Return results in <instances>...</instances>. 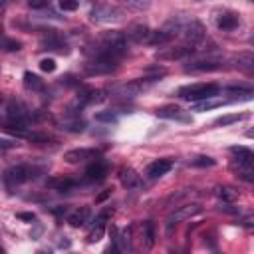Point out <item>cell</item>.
<instances>
[{
  "instance_id": "obj_29",
  "label": "cell",
  "mask_w": 254,
  "mask_h": 254,
  "mask_svg": "<svg viewBox=\"0 0 254 254\" xmlns=\"http://www.w3.org/2000/svg\"><path fill=\"white\" fill-rule=\"evenodd\" d=\"M22 48V44L18 40H12V38H6L0 34V50H6V52H18Z\"/></svg>"
},
{
  "instance_id": "obj_12",
  "label": "cell",
  "mask_w": 254,
  "mask_h": 254,
  "mask_svg": "<svg viewBox=\"0 0 254 254\" xmlns=\"http://www.w3.org/2000/svg\"><path fill=\"white\" fill-rule=\"evenodd\" d=\"M99 157V151L97 149H87V147H77V149H71L64 155V161L65 163H85V161H93Z\"/></svg>"
},
{
  "instance_id": "obj_20",
  "label": "cell",
  "mask_w": 254,
  "mask_h": 254,
  "mask_svg": "<svg viewBox=\"0 0 254 254\" xmlns=\"http://www.w3.org/2000/svg\"><path fill=\"white\" fill-rule=\"evenodd\" d=\"M89 214H91V208H89V206H79V208H75V210L67 216V222H69L73 228H79V226H83V224L89 220Z\"/></svg>"
},
{
  "instance_id": "obj_1",
  "label": "cell",
  "mask_w": 254,
  "mask_h": 254,
  "mask_svg": "<svg viewBox=\"0 0 254 254\" xmlns=\"http://www.w3.org/2000/svg\"><path fill=\"white\" fill-rule=\"evenodd\" d=\"M87 54H109L115 58H123L127 54V34L117 32V30H109L103 32L95 44V48L87 50Z\"/></svg>"
},
{
  "instance_id": "obj_9",
  "label": "cell",
  "mask_w": 254,
  "mask_h": 254,
  "mask_svg": "<svg viewBox=\"0 0 254 254\" xmlns=\"http://www.w3.org/2000/svg\"><path fill=\"white\" fill-rule=\"evenodd\" d=\"M56 125H58L62 131H67V133H81V131L85 129V121H83L77 113H73V111L64 113L62 117H58V119H56Z\"/></svg>"
},
{
  "instance_id": "obj_36",
  "label": "cell",
  "mask_w": 254,
  "mask_h": 254,
  "mask_svg": "<svg viewBox=\"0 0 254 254\" xmlns=\"http://www.w3.org/2000/svg\"><path fill=\"white\" fill-rule=\"evenodd\" d=\"M60 8L64 12H73L79 8V0H60Z\"/></svg>"
},
{
  "instance_id": "obj_6",
  "label": "cell",
  "mask_w": 254,
  "mask_h": 254,
  "mask_svg": "<svg viewBox=\"0 0 254 254\" xmlns=\"http://www.w3.org/2000/svg\"><path fill=\"white\" fill-rule=\"evenodd\" d=\"M200 212H202V206H200L198 202H189V204L179 206V208L167 218V232H171L173 226H177L179 222H183V220H187V218H192V216H196V214H200Z\"/></svg>"
},
{
  "instance_id": "obj_44",
  "label": "cell",
  "mask_w": 254,
  "mask_h": 254,
  "mask_svg": "<svg viewBox=\"0 0 254 254\" xmlns=\"http://www.w3.org/2000/svg\"><path fill=\"white\" fill-rule=\"evenodd\" d=\"M0 155H2V147H0Z\"/></svg>"
},
{
  "instance_id": "obj_30",
  "label": "cell",
  "mask_w": 254,
  "mask_h": 254,
  "mask_svg": "<svg viewBox=\"0 0 254 254\" xmlns=\"http://www.w3.org/2000/svg\"><path fill=\"white\" fill-rule=\"evenodd\" d=\"M246 115H242V113H230V115H222V117H218L216 121H214V125H230V123H238V121H242Z\"/></svg>"
},
{
  "instance_id": "obj_33",
  "label": "cell",
  "mask_w": 254,
  "mask_h": 254,
  "mask_svg": "<svg viewBox=\"0 0 254 254\" xmlns=\"http://www.w3.org/2000/svg\"><path fill=\"white\" fill-rule=\"evenodd\" d=\"M218 196H220L224 202H234V200L238 198V192L232 190L230 187H222V189H218Z\"/></svg>"
},
{
  "instance_id": "obj_15",
  "label": "cell",
  "mask_w": 254,
  "mask_h": 254,
  "mask_svg": "<svg viewBox=\"0 0 254 254\" xmlns=\"http://www.w3.org/2000/svg\"><path fill=\"white\" fill-rule=\"evenodd\" d=\"M173 165H175L173 159H157V161L149 163V167L145 169V175H147V179H159V177L167 175L173 169Z\"/></svg>"
},
{
  "instance_id": "obj_41",
  "label": "cell",
  "mask_w": 254,
  "mask_h": 254,
  "mask_svg": "<svg viewBox=\"0 0 254 254\" xmlns=\"http://www.w3.org/2000/svg\"><path fill=\"white\" fill-rule=\"evenodd\" d=\"M4 8H6V0H0V14L4 12Z\"/></svg>"
},
{
  "instance_id": "obj_31",
  "label": "cell",
  "mask_w": 254,
  "mask_h": 254,
  "mask_svg": "<svg viewBox=\"0 0 254 254\" xmlns=\"http://www.w3.org/2000/svg\"><path fill=\"white\" fill-rule=\"evenodd\" d=\"M24 139H28V141H32V143H48V141H50V135H48V133H40V131H30V129H28V133H26Z\"/></svg>"
},
{
  "instance_id": "obj_4",
  "label": "cell",
  "mask_w": 254,
  "mask_h": 254,
  "mask_svg": "<svg viewBox=\"0 0 254 254\" xmlns=\"http://www.w3.org/2000/svg\"><path fill=\"white\" fill-rule=\"evenodd\" d=\"M91 60L85 64V71L89 75H105V73H111L119 67V58L115 56H109V54H89Z\"/></svg>"
},
{
  "instance_id": "obj_35",
  "label": "cell",
  "mask_w": 254,
  "mask_h": 254,
  "mask_svg": "<svg viewBox=\"0 0 254 254\" xmlns=\"http://www.w3.org/2000/svg\"><path fill=\"white\" fill-rule=\"evenodd\" d=\"M190 165L192 167H214V159H210V157H196V159L190 161Z\"/></svg>"
},
{
  "instance_id": "obj_19",
  "label": "cell",
  "mask_w": 254,
  "mask_h": 254,
  "mask_svg": "<svg viewBox=\"0 0 254 254\" xmlns=\"http://www.w3.org/2000/svg\"><path fill=\"white\" fill-rule=\"evenodd\" d=\"M105 99V93L101 89H93V87H85L79 91L77 95V105H91V103H99Z\"/></svg>"
},
{
  "instance_id": "obj_32",
  "label": "cell",
  "mask_w": 254,
  "mask_h": 254,
  "mask_svg": "<svg viewBox=\"0 0 254 254\" xmlns=\"http://www.w3.org/2000/svg\"><path fill=\"white\" fill-rule=\"evenodd\" d=\"M95 121H99V123H117V115H115V111H99V113H95Z\"/></svg>"
},
{
  "instance_id": "obj_7",
  "label": "cell",
  "mask_w": 254,
  "mask_h": 254,
  "mask_svg": "<svg viewBox=\"0 0 254 254\" xmlns=\"http://www.w3.org/2000/svg\"><path fill=\"white\" fill-rule=\"evenodd\" d=\"M220 67H224V60L214 58V56H206L202 60H192V62L185 64L187 71H216Z\"/></svg>"
},
{
  "instance_id": "obj_2",
  "label": "cell",
  "mask_w": 254,
  "mask_h": 254,
  "mask_svg": "<svg viewBox=\"0 0 254 254\" xmlns=\"http://www.w3.org/2000/svg\"><path fill=\"white\" fill-rule=\"evenodd\" d=\"M42 173H44V167H36V165H30V163H20V165L10 167L4 173V183L8 187H18V185H24L28 181H36Z\"/></svg>"
},
{
  "instance_id": "obj_5",
  "label": "cell",
  "mask_w": 254,
  "mask_h": 254,
  "mask_svg": "<svg viewBox=\"0 0 254 254\" xmlns=\"http://www.w3.org/2000/svg\"><path fill=\"white\" fill-rule=\"evenodd\" d=\"M89 18L93 22H97V24H115V22H121L123 20V10H119L113 4L99 2V4H95L89 10Z\"/></svg>"
},
{
  "instance_id": "obj_26",
  "label": "cell",
  "mask_w": 254,
  "mask_h": 254,
  "mask_svg": "<svg viewBox=\"0 0 254 254\" xmlns=\"http://www.w3.org/2000/svg\"><path fill=\"white\" fill-rule=\"evenodd\" d=\"M24 85L28 87V89H32V91H44V79H40V75H36V73H32V71H26L24 73Z\"/></svg>"
},
{
  "instance_id": "obj_21",
  "label": "cell",
  "mask_w": 254,
  "mask_h": 254,
  "mask_svg": "<svg viewBox=\"0 0 254 254\" xmlns=\"http://www.w3.org/2000/svg\"><path fill=\"white\" fill-rule=\"evenodd\" d=\"M226 103H230V99H216V95H214V97H206V99L194 101L190 111H208V109H214V107H220V105H226Z\"/></svg>"
},
{
  "instance_id": "obj_11",
  "label": "cell",
  "mask_w": 254,
  "mask_h": 254,
  "mask_svg": "<svg viewBox=\"0 0 254 254\" xmlns=\"http://www.w3.org/2000/svg\"><path fill=\"white\" fill-rule=\"evenodd\" d=\"M40 48H42V50H50V52H60V54L67 52V44H65L64 36L58 34L56 30H50V32L40 40Z\"/></svg>"
},
{
  "instance_id": "obj_39",
  "label": "cell",
  "mask_w": 254,
  "mask_h": 254,
  "mask_svg": "<svg viewBox=\"0 0 254 254\" xmlns=\"http://www.w3.org/2000/svg\"><path fill=\"white\" fill-rule=\"evenodd\" d=\"M16 216H18V218H22V220H34V218H36L32 212H18Z\"/></svg>"
},
{
  "instance_id": "obj_23",
  "label": "cell",
  "mask_w": 254,
  "mask_h": 254,
  "mask_svg": "<svg viewBox=\"0 0 254 254\" xmlns=\"http://www.w3.org/2000/svg\"><path fill=\"white\" fill-rule=\"evenodd\" d=\"M234 62H236V67L238 69H242L246 73H252L254 71V54L252 52H240Z\"/></svg>"
},
{
  "instance_id": "obj_28",
  "label": "cell",
  "mask_w": 254,
  "mask_h": 254,
  "mask_svg": "<svg viewBox=\"0 0 254 254\" xmlns=\"http://www.w3.org/2000/svg\"><path fill=\"white\" fill-rule=\"evenodd\" d=\"M119 2L131 10H137V12H145L151 8V0H119Z\"/></svg>"
},
{
  "instance_id": "obj_27",
  "label": "cell",
  "mask_w": 254,
  "mask_h": 254,
  "mask_svg": "<svg viewBox=\"0 0 254 254\" xmlns=\"http://www.w3.org/2000/svg\"><path fill=\"white\" fill-rule=\"evenodd\" d=\"M143 238H145V246L153 248V244H155V222L153 220L143 222Z\"/></svg>"
},
{
  "instance_id": "obj_17",
  "label": "cell",
  "mask_w": 254,
  "mask_h": 254,
  "mask_svg": "<svg viewBox=\"0 0 254 254\" xmlns=\"http://www.w3.org/2000/svg\"><path fill=\"white\" fill-rule=\"evenodd\" d=\"M151 34H153V30H151L149 26L137 24V26H133V28L127 32V40H131V42H135V44H149V42H151Z\"/></svg>"
},
{
  "instance_id": "obj_40",
  "label": "cell",
  "mask_w": 254,
  "mask_h": 254,
  "mask_svg": "<svg viewBox=\"0 0 254 254\" xmlns=\"http://www.w3.org/2000/svg\"><path fill=\"white\" fill-rule=\"evenodd\" d=\"M109 194H111V192H109V190H105V192H101V194H99V196H97L95 200H97V202H99V200H105V198H107Z\"/></svg>"
},
{
  "instance_id": "obj_38",
  "label": "cell",
  "mask_w": 254,
  "mask_h": 254,
  "mask_svg": "<svg viewBox=\"0 0 254 254\" xmlns=\"http://www.w3.org/2000/svg\"><path fill=\"white\" fill-rule=\"evenodd\" d=\"M50 4V0H28V6L34 8V10H40V8H46Z\"/></svg>"
},
{
  "instance_id": "obj_13",
  "label": "cell",
  "mask_w": 254,
  "mask_h": 254,
  "mask_svg": "<svg viewBox=\"0 0 254 254\" xmlns=\"http://www.w3.org/2000/svg\"><path fill=\"white\" fill-rule=\"evenodd\" d=\"M196 48L194 46H179V48H165L161 52H157V60H163V62H173V60H183L187 56H190Z\"/></svg>"
},
{
  "instance_id": "obj_25",
  "label": "cell",
  "mask_w": 254,
  "mask_h": 254,
  "mask_svg": "<svg viewBox=\"0 0 254 254\" xmlns=\"http://www.w3.org/2000/svg\"><path fill=\"white\" fill-rule=\"evenodd\" d=\"M111 232H113L115 242L119 244V250H123V252L131 250V228H123L119 234H117V228H111Z\"/></svg>"
},
{
  "instance_id": "obj_43",
  "label": "cell",
  "mask_w": 254,
  "mask_h": 254,
  "mask_svg": "<svg viewBox=\"0 0 254 254\" xmlns=\"http://www.w3.org/2000/svg\"><path fill=\"white\" fill-rule=\"evenodd\" d=\"M192 2H202V0H192Z\"/></svg>"
},
{
  "instance_id": "obj_16",
  "label": "cell",
  "mask_w": 254,
  "mask_h": 254,
  "mask_svg": "<svg viewBox=\"0 0 254 254\" xmlns=\"http://www.w3.org/2000/svg\"><path fill=\"white\" fill-rule=\"evenodd\" d=\"M216 26L222 32H232L240 26V16L236 12H222L216 16Z\"/></svg>"
},
{
  "instance_id": "obj_18",
  "label": "cell",
  "mask_w": 254,
  "mask_h": 254,
  "mask_svg": "<svg viewBox=\"0 0 254 254\" xmlns=\"http://www.w3.org/2000/svg\"><path fill=\"white\" fill-rule=\"evenodd\" d=\"M79 183L75 181V179H71V177H52V179H48L46 181V187H50V189H54V190H60V192H67V190H71V189H75Z\"/></svg>"
},
{
  "instance_id": "obj_10",
  "label": "cell",
  "mask_w": 254,
  "mask_h": 254,
  "mask_svg": "<svg viewBox=\"0 0 254 254\" xmlns=\"http://www.w3.org/2000/svg\"><path fill=\"white\" fill-rule=\"evenodd\" d=\"M107 171H109V167H107V163L103 159H93L87 165V169L83 173V179L87 183H101L107 177Z\"/></svg>"
},
{
  "instance_id": "obj_14",
  "label": "cell",
  "mask_w": 254,
  "mask_h": 254,
  "mask_svg": "<svg viewBox=\"0 0 254 254\" xmlns=\"http://www.w3.org/2000/svg\"><path fill=\"white\" fill-rule=\"evenodd\" d=\"M157 117L161 119H175V121H183V123H190V115L187 111H183L179 105H163L155 111Z\"/></svg>"
},
{
  "instance_id": "obj_22",
  "label": "cell",
  "mask_w": 254,
  "mask_h": 254,
  "mask_svg": "<svg viewBox=\"0 0 254 254\" xmlns=\"http://www.w3.org/2000/svg\"><path fill=\"white\" fill-rule=\"evenodd\" d=\"M230 153L234 155L232 161H236V163H246V165H254V153H252L248 147H242V145L230 147Z\"/></svg>"
},
{
  "instance_id": "obj_42",
  "label": "cell",
  "mask_w": 254,
  "mask_h": 254,
  "mask_svg": "<svg viewBox=\"0 0 254 254\" xmlns=\"http://www.w3.org/2000/svg\"><path fill=\"white\" fill-rule=\"evenodd\" d=\"M2 99H4V97H2V93H0V103H2Z\"/></svg>"
},
{
  "instance_id": "obj_24",
  "label": "cell",
  "mask_w": 254,
  "mask_h": 254,
  "mask_svg": "<svg viewBox=\"0 0 254 254\" xmlns=\"http://www.w3.org/2000/svg\"><path fill=\"white\" fill-rule=\"evenodd\" d=\"M119 181H121L123 187H127V189H135V187L139 185V175H137L133 169L123 167V169L119 171Z\"/></svg>"
},
{
  "instance_id": "obj_3",
  "label": "cell",
  "mask_w": 254,
  "mask_h": 254,
  "mask_svg": "<svg viewBox=\"0 0 254 254\" xmlns=\"http://www.w3.org/2000/svg\"><path fill=\"white\" fill-rule=\"evenodd\" d=\"M220 93V85L218 83H190V85H183L177 95L181 99L187 101H200L206 97H214Z\"/></svg>"
},
{
  "instance_id": "obj_34",
  "label": "cell",
  "mask_w": 254,
  "mask_h": 254,
  "mask_svg": "<svg viewBox=\"0 0 254 254\" xmlns=\"http://www.w3.org/2000/svg\"><path fill=\"white\" fill-rule=\"evenodd\" d=\"M103 232H105L103 224H95V226L91 228V232L87 234V242H89V244H93V242L101 240V238H103Z\"/></svg>"
},
{
  "instance_id": "obj_8",
  "label": "cell",
  "mask_w": 254,
  "mask_h": 254,
  "mask_svg": "<svg viewBox=\"0 0 254 254\" xmlns=\"http://www.w3.org/2000/svg\"><path fill=\"white\" fill-rule=\"evenodd\" d=\"M147 85L143 83V79H137V81H129V83H121V85H115L111 87V95L113 97H119V99H133L137 97Z\"/></svg>"
},
{
  "instance_id": "obj_37",
  "label": "cell",
  "mask_w": 254,
  "mask_h": 254,
  "mask_svg": "<svg viewBox=\"0 0 254 254\" xmlns=\"http://www.w3.org/2000/svg\"><path fill=\"white\" fill-rule=\"evenodd\" d=\"M40 69H42V71H48V73H52V71L56 69V62H54L52 58H44V60L40 62Z\"/></svg>"
}]
</instances>
